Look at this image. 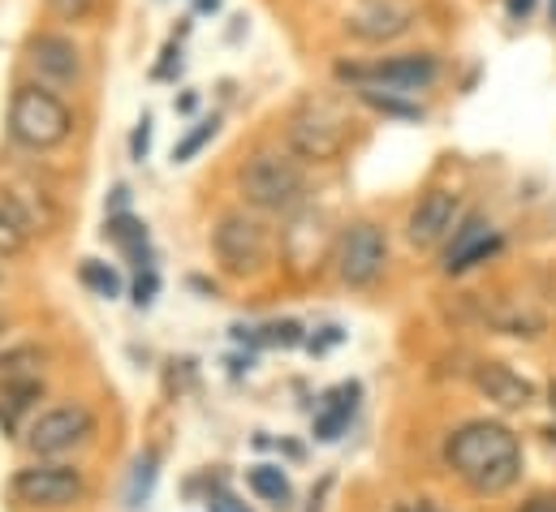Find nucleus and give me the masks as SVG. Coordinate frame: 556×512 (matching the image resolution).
<instances>
[{"label": "nucleus", "instance_id": "f257e3e1", "mask_svg": "<svg viewBox=\"0 0 556 512\" xmlns=\"http://www.w3.org/2000/svg\"><path fill=\"white\" fill-rule=\"evenodd\" d=\"M444 465L483 500L505 496L522 478V444L505 422L475 418L444 439Z\"/></svg>", "mask_w": 556, "mask_h": 512}, {"label": "nucleus", "instance_id": "f03ea898", "mask_svg": "<svg viewBox=\"0 0 556 512\" xmlns=\"http://www.w3.org/2000/svg\"><path fill=\"white\" fill-rule=\"evenodd\" d=\"M74 133L70 104L43 82H22L9 100V138L26 151H52Z\"/></svg>", "mask_w": 556, "mask_h": 512}, {"label": "nucleus", "instance_id": "7ed1b4c3", "mask_svg": "<svg viewBox=\"0 0 556 512\" xmlns=\"http://www.w3.org/2000/svg\"><path fill=\"white\" fill-rule=\"evenodd\" d=\"M238 190H242V199L255 212H264V216H289L306 199V177H302L298 159H289L280 151H255L242 164V172H238Z\"/></svg>", "mask_w": 556, "mask_h": 512}, {"label": "nucleus", "instance_id": "20e7f679", "mask_svg": "<svg viewBox=\"0 0 556 512\" xmlns=\"http://www.w3.org/2000/svg\"><path fill=\"white\" fill-rule=\"evenodd\" d=\"M285 138L293 146V155L302 159H315V164H328L337 159L345 146H350V117L337 100L328 95H306L293 113H289V126Z\"/></svg>", "mask_w": 556, "mask_h": 512}, {"label": "nucleus", "instance_id": "39448f33", "mask_svg": "<svg viewBox=\"0 0 556 512\" xmlns=\"http://www.w3.org/2000/svg\"><path fill=\"white\" fill-rule=\"evenodd\" d=\"M212 255L220 263L225 276H260L273 258V229L264 216H251V212H229L216 220L212 229Z\"/></svg>", "mask_w": 556, "mask_h": 512}, {"label": "nucleus", "instance_id": "423d86ee", "mask_svg": "<svg viewBox=\"0 0 556 512\" xmlns=\"http://www.w3.org/2000/svg\"><path fill=\"white\" fill-rule=\"evenodd\" d=\"M9 496H13L22 509L61 512L87 500V478H83V470L65 465V461H39V457H35L30 465L13 470Z\"/></svg>", "mask_w": 556, "mask_h": 512}, {"label": "nucleus", "instance_id": "0eeeda50", "mask_svg": "<svg viewBox=\"0 0 556 512\" xmlns=\"http://www.w3.org/2000/svg\"><path fill=\"white\" fill-rule=\"evenodd\" d=\"M337 78L358 91H389V95H418L440 78V61L431 52H406L371 65H337Z\"/></svg>", "mask_w": 556, "mask_h": 512}, {"label": "nucleus", "instance_id": "6e6552de", "mask_svg": "<svg viewBox=\"0 0 556 512\" xmlns=\"http://www.w3.org/2000/svg\"><path fill=\"white\" fill-rule=\"evenodd\" d=\"M332 267L341 276V284L350 289H371L380 284L384 267H389V238L380 225L371 220H354L337 233V246H332Z\"/></svg>", "mask_w": 556, "mask_h": 512}, {"label": "nucleus", "instance_id": "1a4fd4ad", "mask_svg": "<svg viewBox=\"0 0 556 512\" xmlns=\"http://www.w3.org/2000/svg\"><path fill=\"white\" fill-rule=\"evenodd\" d=\"M91 435H96V413H91L87 405H78V400H74V405L43 409V413L26 426L22 444H26V452H30V457H39V461H56V457H65V452L83 448Z\"/></svg>", "mask_w": 556, "mask_h": 512}, {"label": "nucleus", "instance_id": "9d476101", "mask_svg": "<svg viewBox=\"0 0 556 512\" xmlns=\"http://www.w3.org/2000/svg\"><path fill=\"white\" fill-rule=\"evenodd\" d=\"M462 225V194L453 190H427L415 203L410 220H406V238L415 251H435L453 238V229Z\"/></svg>", "mask_w": 556, "mask_h": 512}, {"label": "nucleus", "instance_id": "9b49d317", "mask_svg": "<svg viewBox=\"0 0 556 512\" xmlns=\"http://www.w3.org/2000/svg\"><path fill=\"white\" fill-rule=\"evenodd\" d=\"M26 61L43 87H78L83 82V52L65 35H35L26 48Z\"/></svg>", "mask_w": 556, "mask_h": 512}, {"label": "nucleus", "instance_id": "f8f14e48", "mask_svg": "<svg viewBox=\"0 0 556 512\" xmlns=\"http://www.w3.org/2000/svg\"><path fill=\"white\" fill-rule=\"evenodd\" d=\"M415 22V9L406 0H363L350 17H345V30L363 43H389L397 35H406Z\"/></svg>", "mask_w": 556, "mask_h": 512}, {"label": "nucleus", "instance_id": "ddd939ff", "mask_svg": "<svg viewBox=\"0 0 556 512\" xmlns=\"http://www.w3.org/2000/svg\"><path fill=\"white\" fill-rule=\"evenodd\" d=\"M501 246H505V238L492 233V225H483V220H462V225L453 229L448 251H444V271H448V276H462V271L488 263L492 255H501Z\"/></svg>", "mask_w": 556, "mask_h": 512}, {"label": "nucleus", "instance_id": "4468645a", "mask_svg": "<svg viewBox=\"0 0 556 512\" xmlns=\"http://www.w3.org/2000/svg\"><path fill=\"white\" fill-rule=\"evenodd\" d=\"M470 380L479 387V396L492 400L496 409H527V405H535V384L522 380L518 371H509L505 362H479L470 371Z\"/></svg>", "mask_w": 556, "mask_h": 512}, {"label": "nucleus", "instance_id": "2eb2a0df", "mask_svg": "<svg viewBox=\"0 0 556 512\" xmlns=\"http://www.w3.org/2000/svg\"><path fill=\"white\" fill-rule=\"evenodd\" d=\"M39 371H43V354H39L35 345L4 349V354H0V392L39 384Z\"/></svg>", "mask_w": 556, "mask_h": 512}, {"label": "nucleus", "instance_id": "dca6fc26", "mask_svg": "<svg viewBox=\"0 0 556 512\" xmlns=\"http://www.w3.org/2000/svg\"><path fill=\"white\" fill-rule=\"evenodd\" d=\"M354 405H358V384L337 387V392L328 396L324 413L315 418V439H337V435L350 426V418H354Z\"/></svg>", "mask_w": 556, "mask_h": 512}, {"label": "nucleus", "instance_id": "f3484780", "mask_svg": "<svg viewBox=\"0 0 556 512\" xmlns=\"http://www.w3.org/2000/svg\"><path fill=\"white\" fill-rule=\"evenodd\" d=\"M247 487H251L260 500H268L273 509H289V504H293V487H289V478L280 474V465H255V470L247 474Z\"/></svg>", "mask_w": 556, "mask_h": 512}, {"label": "nucleus", "instance_id": "a211bd4d", "mask_svg": "<svg viewBox=\"0 0 556 512\" xmlns=\"http://www.w3.org/2000/svg\"><path fill=\"white\" fill-rule=\"evenodd\" d=\"M104 238H113L117 246H126L130 255L139 258V267H151L147 263V229H142L135 216H109V225H104Z\"/></svg>", "mask_w": 556, "mask_h": 512}, {"label": "nucleus", "instance_id": "6ab92c4d", "mask_svg": "<svg viewBox=\"0 0 556 512\" xmlns=\"http://www.w3.org/2000/svg\"><path fill=\"white\" fill-rule=\"evenodd\" d=\"M78 276H83V284L96 289L100 297H109V302L122 297V276H117L109 263H100V258H83V271H78Z\"/></svg>", "mask_w": 556, "mask_h": 512}, {"label": "nucleus", "instance_id": "aec40b11", "mask_svg": "<svg viewBox=\"0 0 556 512\" xmlns=\"http://www.w3.org/2000/svg\"><path fill=\"white\" fill-rule=\"evenodd\" d=\"M358 95H363V104H371L376 113L406 117V121H418V117H422V108H418V104H406L402 95H389V91H384V95H380V91H358Z\"/></svg>", "mask_w": 556, "mask_h": 512}, {"label": "nucleus", "instance_id": "412c9836", "mask_svg": "<svg viewBox=\"0 0 556 512\" xmlns=\"http://www.w3.org/2000/svg\"><path fill=\"white\" fill-rule=\"evenodd\" d=\"M26 242H30V233L9 216V207L0 203V258H13L26 251Z\"/></svg>", "mask_w": 556, "mask_h": 512}, {"label": "nucleus", "instance_id": "4be33fe9", "mask_svg": "<svg viewBox=\"0 0 556 512\" xmlns=\"http://www.w3.org/2000/svg\"><path fill=\"white\" fill-rule=\"evenodd\" d=\"M155 470H160V452H147L135 465V478H130V504H142L151 496V483H155Z\"/></svg>", "mask_w": 556, "mask_h": 512}, {"label": "nucleus", "instance_id": "5701e85b", "mask_svg": "<svg viewBox=\"0 0 556 512\" xmlns=\"http://www.w3.org/2000/svg\"><path fill=\"white\" fill-rule=\"evenodd\" d=\"M212 138H216V121H203L199 129H190V133H186V138L173 146V164H186V159H194V155H199V151H203Z\"/></svg>", "mask_w": 556, "mask_h": 512}, {"label": "nucleus", "instance_id": "b1692460", "mask_svg": "<svg viewBox=\"0 0 556 512\" xmlns=\"http://www.w3.org/2000/svg\"><path fill=\"white\" fill-rule=\"evenodd\" d=\"M48 9H52L61 22H83V17L96 9V0H48Z\"/></svg>", "mask_w": 556, "mask_h": 512}, {"label": "nucleus", "instance_id": "393cba45", "mask_svg": "<svg viewBox=\"0 0 556 512\" xmlns=\"http://www.w3.org/2000/svg\"><path fill=\"white\" fill-rule=\"evenodd\" d=\"M147 146H151V121H147V117H142L139 126H135V133H130V155H135V159H147Z\"/></svg>", "mask_w": 556, "mask_h": 512}, {"label": "nucleus", "instance_id": "a878e982", "mask_svg": "<svg viewBox=\"0 0 556 512\" xmlns=\"http://www.w3.org/2000/svg\"><path fill=\"white\" fill-rule=\"evenodd\" d=\"M155 289H160V280H155V271L147 267V276H139V284H135V302H139V306H151Z\"/></svg>", "mask_w": 556, "mask_h": 512}, {"label": "nucleus", "instance_id": "bb28decb", "mask_svg": "<svg viewBox=\"0 0 556 512\" xmlns=\"http://www.w3.org/2000/svg\"><path fill=\"white\" fill-rule=\"evenodd\" d=\"M207 509L212 512H251L238 496H212V500H207Z\"/></svg>", "mask_w": 556, "mask_h": 512}, {"label": "nucleus", "instance_id": "cd10ccee", "mask_svg": "<svg viewBox=\"0 0 556 512\" xmlns=\"http://www.w3.org/2000/svg\"><path fill=\"white\" fill-rule=\"evenodd\" d=\"M518 512H556V491H548V496H535V500H527Z\"/></svg>", "mask_w": 556, "mask_h": 512}, {"label": "nucleus", "instance_id": "c85d7f7f", "mask_svg": "<svg viewBox=\"0 0 556 512\" xmlns=\"http://www.w3.org/2000/svg\"><path fill=\"white\" fill-rule=\"evenodd\" d=\"M505 9H509V17H531L535 0H505Z\"/></svg>", "mask_w": 556, "mask_h": 512}, {"label": "nucleus", "instance_id": "c756f323", "mask_svg": "<svg viewBox=\"0 0 556 512\" xmlns=\"http://www.w3.org/2000/svg\"><path fill=\"white\" fill-rule=\"evenodd\" d=\"M194 104H199L194 95H181V100H177V108H181V113H194Z\"/></svg>", "mask_w": 556, "mask_h": 512}, {"label": "nucleus", "instance_id": "7c9ffc66", "mask_svg": "<svg viewBox=\"0 0 556 512\" xmlns=\"http://www.w3.org/2000/svg\"><path fill=\"white\" fill-rule=\"evenodd\" d=\"M194 4H199L203 13H216V9H220V0H194Z\"/></svg>", "mask_w": 556, "mask_h": 512}, {"label": "nucleus", "instance_id": "2f4dec72", "mask_svg": "<svg viewBox=\"0 0 556 512\" xmlns=\"http://www.w3.org/2000/svg\"><path fill=\"white\" fill-rule=\"evenodd\" d=\"M548 400H553V413H556V384L548 387Z\"/></svg>", "mask_w": 556, "mask_h": 512}, {"label": "nucleus", "instance_id": "473e14b6", "mask_svg": "<svg viewBox=\"0 0 556 512\" xmlns=\"http://www.w3.org/2000/svg\"><path fill=\"white\" fill-rule=\"evenodd\" d=\"M4 328H9V319H4V310H0V336H4Z\"/></svg>", "mask_w": 556, "mask_h": 512}, {"label": "nucleus", "instance_id": "72a5a7b5", "mask_svg": "<svg viewBox=\"0 0 556 512\" xmlns=\"http://www.w3.org/2000/svg\"><path fill=\"white\" fill-rule=\"evenodd\" d=\"M0 289H4V271H0Z\"/></svg>", "mask_w": 556, "mask_h": 512}, {"label": "nucleus", "instance_id": "f704fd0d", "mask_svg": "<svg viewBox=\"0 0 556 512\" xmlns=\"http://www.w3.org/2000/svg\"><path fill=\"white\" fill-rule=\"evenodd\" d=\"M553 22H556V0H553Z\"/></svg>", "mask_w": 556, "mask_h": 512}]
</instances>
